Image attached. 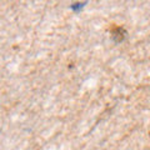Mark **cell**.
Returning <instances> with one entry per match:
<instances>
[{
    "mask_svg": "<svg viewBox=\"0 0 150 150\" xmlns=\"http://www.w3.org/2000/svg\"><path fill=\"white\" fill-rule=\"evenodd\" d=\"M126 36V31L123 29V28H115L114 30L111 31V38L115 43H121Z\"/></svg>",
    "mask_w": 150,
    "mask_h": 150,
    "instance_id": "1",
    "label": "cell"
},
{
    "mask_svg": "<svg viewBox=\"0 0 150 150\" xmlns=\"http://www.w3.org/2000/svg\"><path fill=\"white\" fill-rule=\"evenodd\" d=\"M83 6H84V3H83V4H73V5L70 6V8H71L73 10H78V9H81Z\"/></svg>",
    "mask_w": 150,
    "mask_h": 150,
    "instance_id": "2",
    "label": "cell"
}]
</instances>
